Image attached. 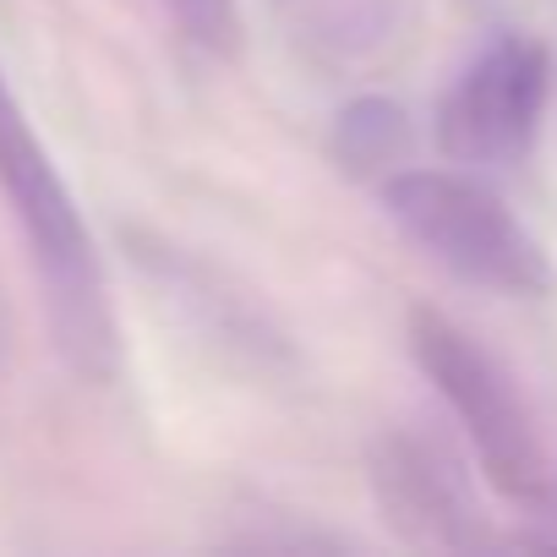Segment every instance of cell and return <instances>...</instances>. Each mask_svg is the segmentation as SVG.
Listing matches in <instances>:
<instances>
[{"instance_id": "1", "label": "cell", "mask_w": 557, "mask_h": 557, "mask_svg": "<svg viewBox=\"0 0 557 557\" xmlns=\"http://www.w3.org/2000/svg\"><path fill=\"white\" fill-rule=\"evenodd\" d=\"M0 197H7V208L28 240V262L39 278L50 339H55L61 361L88 383L115 377L121 334H115V307H110L94 230H88L72 186L61 181L50 148L28 126L7 72H0Z\"/></svg>"}, {"instance_id": "9", "label": "cell", "mask_w": 557, "mask_h": 557, "mask_svg": "<svg viewBox=\"0 0 557 557\" xmlns=\"http://www.w3.org/2000/svg\"><path fill=\"white\" fill-rule=\"evenodd\" d=\"M524 519H530V530H519L513 541H519V546H546V552H557V481H552V492H546L535 508H524Z\"/></svg>"}, {"instance_id": "2", "label": "cell", "mask_w": 557, "mask_h": 557, "mask_svg": "<svg viewBox=\"0 0 557 557\" xmlns=\"http://www.w3.org/2000/svg\"><path fill=\"white\" fill-rule=\"evenodd\" d=\"M388 219L459 285L492 290V296H552L557 268L546 246L503 208L497 191H486L470 175L454 170H394L383 181Z\"/></svg>"}, {"instance_id": "4", "label": "cell", "mask_w": 557, "mask_h": 557, "mask_svg": "<svg viewBox=\"0 0 557 557\" xmlns=\"http://www.w3.org/2000/svg\"><path fill=\"white\" fill-rule=\"evenodd\" d=\"M552 99V50L535 34L497 28L437 104V148L454 164L513 170L541 137Z\"/></svg>"}, {"instance_id": "6", "label": "cell", "mask_w": 557, "mask_h": 557, "mask_svg": "<svg viewBox=\"0 0 557 557\" xmlns=\"http://www.w3.org/2000/svg\"><path fill=\"white\" fill-rule=\"evenodd\" d=\"M290 45L323 72L394 66L421 28V0H278Z\"/></svg>"}, {"instance_id": "5", "label": "cell", "mask_w": 557, "mask_h": 557, "mask_svg": "<svg viewBox=\"0 0 557 557\" xmlns=\"http://www.w3.org/2000/svg\"><path fill=\"white\" fill-rule=\"evenodd\" d=\"M367 481L383 519L410 546H437V552L508 546V535L492 530L465 459L421 426H388L367 454Z\"/></svg>"}, {"instance_id": "8", "label": "cell", "mask_w": 557, "mask_h": 557, "mask_svg": "<svg viewBox=\"0 0 557 557\" xmlns=\"http://www.w3.org/2000/svg\"><path fill=\"white\" fill-rule=\"evenodd\" d=\"M164 12L202 55L230 61L240 50V0H164Z\"/></svg>"}, {"instance_id": "7", "label": "cell", "mask_w": 557, "mask_h": 557, "mask_svg": "<svg viewBox=\"0 0 557 557\" xmlns=\"http://www.w3.org/2000/svg\"><path fill=\"white\" fill-rule=\"evenodd\" d=\"M334 159L350 175H383L388 181L410 159V115L383 94L350 99L339 110V126H334Z\"/></svg>"}, {"instance_id": "3", "label": "cell", "mask_w": 557, "mask_h": 557, "mask_svg": "<svg viewBox=\"0 0 557 557\" xmlns=\"http://www.w3.org/2000/svg\"><path fill=\"white\" fill-rule=\"evenodd\" d=\"M410 356L432 377V388L443 394V405L459 416V426L470 432L486 481L513 508H535L552 492L557 475L546 465L535 416H530L519 383L497 367V356H486L459 323H448L432 307H416L410 312Z\"/></svg>"}]
</instances>
